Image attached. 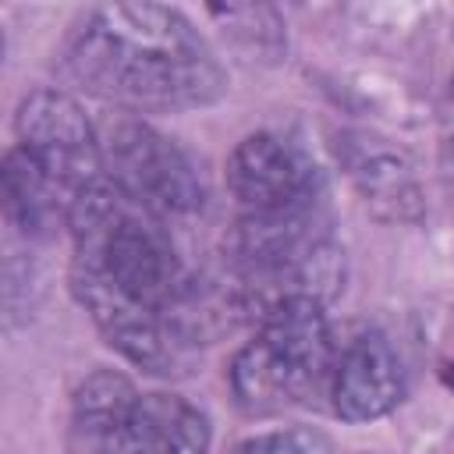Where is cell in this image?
Wrapping results in <instances>:
<instances>
[{"instance_id": "11", "label": "cell", "mask_w": 454, "mask_h": 454, "mask_svg": "<svg viewBox=\"0 0 454 454\" xmlns=\"http://www.w3.org/2000/svg\"><path fill=\"white\" fill-rule=\"evenodd\" d=\"M238 450H330V440L312 429H280V433H259L238 443Z\"/></svg>"}, {"instance_id": "9", "label": "cell", "mask_w": 454, "mask_h": 454, "mask_svg": "<svg viewBox=\"0 0 454 454\" xmlns=\"http://www.w3.org/2000/svg\"><path fill=\"white\" fill-rule=\"evenodd\" d=\"M206 415L177 394H138L121 450H206Z\"/></svg>"}, {"instance_id": "2", "label": "cell", "mask_w": 454, "mask_h": 454, "mask_svg": "<svg viewBox=\"0 0 454 454\" xmlns=\"http://www.w3.org/2000/svg\"><path fill=\"white\" fill-rule=\"evenodd\" d=\"M333 337L323 301L312 294H287L259 312V333L231 362L234 401L248 415H277L330 387Z\"/></svg>"}, {"instance_id": "4", "label": "cell", "mask_w": 454, "mask_h": 454, "mask_svg": "<svg viewBox=\"0 0 454 454\" xmlns=\"http://www.w3.org/2000/svg\"><path fill=\"white\" fill-rule=\"evenodd\" d=\"M18 145L71 195L103 177V142L96 138L82 106L60 89H35L21 99L14 117Z\"/></svg>"}, {"instance_id": "7", "label": "cell", "mask_w": 454, "mask_h": 454, "mask_svg": "<svg viewBox=\"0 0 454 454\" xmlns=\"http://www.w3.org/2000/svg\"><path fill=\"white\" fill-rule=\"evenodd\" d=\"M0 199L11 227L28 238H50L57 227H67V213L74 202V195L57 177H50L21 145L4 156Z\"/></svg>"}, {"instance_id": "1", "label": "cell", "mask_w": 454, "mask_h": 454, "mask_svg": "<svg viewBox=\"0 0 454 454\" xmlns=\"http://www.w3.org/2000/svg\"><path fill=\"white\" fill-rule=\"evenodd\" d=\"M57 67L67 85L135 114L209 106L227 78L199 28L160 0H99L64 35Z\"/></svg>"}, {"instance_id": "12", "label": "cell", "mask_w": 454, "mask_h": 454, "mask_svg": "<svg viewBox=\"0 0 454 454\" xmlns=\"http://www.w3.org/2000/svg\"><path fill=\"white\" fill-rule=\"evenodd\" d=\"M443 383H447V387H454V365H447V372H443Z\"/></svg>"}, {"instance_id": "6", "label": "cell", "mask_w": 454, "mask_h": 454, "mask_svg": "<svg viewBox=\"0 0 454 454\" xmlns=\"http://www.w3.org/2000/svg\"><path fill=\"white\" fill-rule=\"evenodd\" d=\"M333 411L344 422H372L404 397V369L383 333L355 337L333 362Z\"/></svg>"}, {"instance_id": "3", "label": "cell", "mask_w": 454, "mask_h": 454, "mask_svg": "<svg viewBox=\"0 0 454 454\" xmlns=\"http://www.w3.org/2000/svg\"><path fill=\"white\" fill-rule=\"evenodd\" d=\"M103 167L106 177L135 199L142 209L156 213L160 220L170 216H188L202 209L206 202V184L188 153L149 128L145 121L121 117L106 128L103 135Z\"/></svg>"}, {"instance_id": "10", "label": "cell", "mask_w": 454, "mask_h": 454, "mask_svg": "<svg viewBox=\"0 0 454 454\" xmlns=\"http://www.w3.org/2000/svg\"><path fill=\"white\" fill-rule=\"evenodd\" d=\"M209 11L245 57L277 60L284 53V21L270 0H209Z\"/></svg>"}, {"instance_id": "5", "label": "cell", "mask_w": 454, "mask_h": 454, "mask_svg": "<svg viewBox=\"0 0 454 454\" xmlns=\"http://www.w3.org/2000/svg\"><path fill=\"white\" fill-rule=\"evenodd\" d=\"M227 188L241 213H280L319 202V170L277 135H248L227 156Z\"/></svg>"}, {"instance_id": "8", "label": "cell", "mask_w": 454, "mask_h": 454, "mask_svg": "<svg viewBox=\"0 0 454 454\" xmlns=\"http://www.w3.org/2000/svg\"><path fill=\"white\" fill-rule=\"evenodd\" d=\"M138 390L114 369L89 372L71 401V447L74 450H121V436L135 411Z\"/></svg>"}]
</instances>
